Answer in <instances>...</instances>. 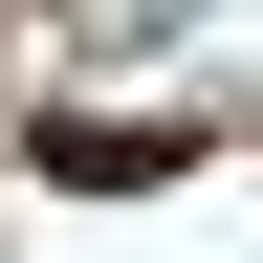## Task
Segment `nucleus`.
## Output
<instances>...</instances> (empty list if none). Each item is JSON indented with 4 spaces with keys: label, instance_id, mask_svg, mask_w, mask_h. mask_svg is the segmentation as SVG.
Masks as SVG:
<instances>
[{
    "label": "nucleus",
    "instance_id": "1",
    "mask_svg": "<svg viewBox=\"0 0 263 263\" xmlns=\"http://www.w3.org/2000/svg\"><path fill=\"white\" fill-rule=\"evenodd\" d=\"M22 154H44V197H154V176H197V132H176V110H44Z\"/></svg>",
    "mask_w": 263,
    "mask_h": 263
}]
</instances>
